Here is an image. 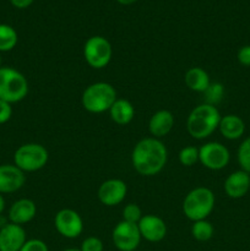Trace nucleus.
Segmentation results:
<instances>
[{
    "mask_svg": "<svg viewBox=\"0 0 250 251\" xmlns=\"http://www.w3.org/2000/svg\"><path fill=\"white\" fill-rule=\"evenodd\" d=\"M142 210L137 203H127L124 208H123V221L129 223H137L142 218Z\"/></svg>",
    "mask_w": 250,
    "mask_h": 251,
    "instance_id": "obj_26",
    "label": "nucleus"
},
{
    "mask_svg": "<svg viewBox=\"0 0 250 251\" xmlns=\"http://www.w3.org/2000/svg\"><path fill=\"white\" fill-rule=\"evenodd\" d=\"M113 56V48L110 42L103 36H92L85 42L83 58L86 63L93 69L105 68Z\"/></svg>",
    "mask_w": 250,
    "mask_h": 251,
    "instance_id": "obj_7",
    "label": "nucleus"
},
{
    "mask_svg": "<svg viewBox=\"0 0 250 251\" xmlns=\"http://www.w3.org/2000/svg\"><path fill=\"white\" fill-rule=\"evenodd\" d=\"M117 100V90L114 86L100 81V82L91 83L85 88L81 96V104L88 113L100 114V113L109 112Z\"/></svg>",
    "mask_w": 250,
    "mask_h": 251,
    "instance_id": "obj_3",
    "label": "nucleus"
},
{
    "mask_svg": "<svg viewBox=\"0 0 250 251\" xmlns=\"http://www.w3.org/2000/svg\"><path fill=\"white\" fill-rule=\"evenodd\" d=\"M12 117V107L10 103L0 100V124H5Z\"/></svg>",
    "mask_w": 250,
    "mask_h": 251,
    "instance_id": "obj_29",
    "label": "nucleus"
},
{
    "mask_svg": "<svg viewBox=\"0 0 250 251\" xmlns=\"http://www.w3.org/2000/svg\"><path fill=\"white\" fill-rule=\"evenodd\" d=\"M0 68H1V56H0Z\"/></svg>",
    "mask_w": 250,
    "mask_h": 251,
    "instance_id": "obj_35",
    "label": "nucleus"
},
{
    "mask_svg": "<svg viewBox=\"0 0 250 251\" xmlns=\"http://www.w3.org/2000/svg\"><path fill=\"white\" fill-rule=\"evenodd\" d=\"M110 119L118 125H127L135 117V108L130 100L118 98L109 109Z\"/></svg>",
    "mask_w": 250,
    "mask_h": 251,
    "instance_id": "obj_20",
    "label": "nucleus"
},
{
    "mask_svg": "<svg viewBox=\"0 0 250 251\" xmlns=\"http://www.w3.org/2000/svg\"><path fill=\"white\" fill-rule=\"evenodd\" d=\"M63 251H81L80 249H76V248H69V249H65Z\"/></svg>",
    "mask_w": 250,
    "mask_h": 251,
    "instance_id": "obj_34",
    "label": "nucleus"
},
{
    "mask_svg": "<svg viewBox=\"0 0 250 251\" xmlns=\"http://www.w3.org/2000/svg\"><path fill=\"white\" fill-rule=\"evenodd\" d=\"M249 193H250V191H249Z\"/></svg>",
    "mask_w": 250,
    "mask_h": 251,
    "instance_id": "obj_36",
    "label": "nucleus"
},
{
    "mask_svg": "<svg viewBox=\"0 0 250 251\" xmlns=\"http://www.w3.org/2000/svg\"><path fill=\"white\" fill-rule=\"evenodd\" d=\"M215 234V228L212 223L207 220H201L193 222L191 226V235L198 242H208Z\"/></svg>",
    "mask_w": 250,
    "mask_h": 251,
    "instance_id": "obj_22",
    "label": "nucleus"
},
{
    "mask_svg": "<svg viewBox=\"0 0 250 251\" xmlns=\"http://www.w3.org/2000/svg\"><path fill=\"white\" fill-rule=\"evenodd\" d=\"M178 159L181 166L193 167L199 162V149L194 146H186L179 151Z\"/></svg>",
    "mask_w": 250,
    "mask_h": 251,
    "instance_id": "obj_25",
    "label": "nucleus"
},
{
    "mask_svg": "<svg viewBox=\"0 0 250 251\" xmlns=\"http://www.w3.org/2000/svg\"><path fill=\"white\" fill-rule=\"evenodd\" d=\"M141 234L137 225L120 221L112 232V240L114 247L119 251H134L139 248Z\"/></svg>",
    "mask_w": 250,
    "mask_h": 251,
    "instance_id": "obj_9",
    "label": "nucleus"
},
{
    "mask_svg": "<svg viewBox=\"0 0 250 251\" xmlns=\"http://www.w3.org/2000/svg\"><path fill=\"white\" fill-rule=\"evenodd\" d=\"M220 110L216 105L202 103L194 108L186 119V130L193 139L203 140L210 137L221 122Z\"/></svg>",
    "mask_w": 250,
    "mask_h": 251,
    "instance_id": "obj_2",
    "label": "nucleus"
},
{
    "mask_svg": "<svg viewBox=\"0 0 250 251\" xmlns=\"http://www.w3.org/2000/svg\"><path fill=\"white\" fill-rule=\"evenodd\" d=\"M19 34L16 29L6 24H0V53L10 51L17 46Z\"/></svg>",
    "mask_w": 250,
    "mask_h": 251,
    "instance_id": "obj_21",
    "label": "nucleus"
},
{
    "mask_svg": "<svg viewBox=\"0 0 250 251\" xmlns=\"http://www.w3.org/2000/svg\"><path fill=\"white\" fill-rule=\"evenodd\" d=\"M48 159V150L36 142L21 145L14 153V164L25 173L41 171L47 166Z\"/></svg>",
    "mask_w": 250,
    "mask_h": 251,
    "instance_id": "obj_6",
    "label": "nucleus"
},
{
    "mask_svg": "<svg viewBox=\"0 0 250 251\" xmlns=\"http://www.w3.org/2000/svg\"><path fill=\"white\" fill-rule=\"evenodd\" d=\"M223 189L228 198L234 200L244 198L250 191V174L242 169L233 172L225 178Z\"/></svg>",
    "mask_w": 250,
    "mask_h": 251,
    "instance_id": "obj_15",
    "label": "nucleus"
},
{
    "mask_svg": "<svg viewBox=\"0 0 250 251\" xmlns=\"http://www.w3.org/2000/svg\"><path fill=\"white\" fill-rule=\"evenodd\" d=\"M117 1L119 2L120 5H132L136 1H139V0H117Z\"/></svg>",
    "mask_w": 250,
    "mask_h": 251,
    "instance_id": "obj_32",
    "label": "nucleus"
},
{
    "mask_svg": "<svg viewBox=\"0 0 250 251\" xmlns=\"http://www.w3.org/2000/svg\"><path fill=\"white\" fill-rule=\"evenodd\" d=\"M127 194V185L124 180L118 178L108 179L103 181L98 188V200L107 207L120 205L125 200Z\"/></svg>",
    "mask_w": 250,
    "mask_h": 251,
    "instance_id": "obj_11",
    "label": "nucleus"
},
{
    "mask_svg": "<svg viewBox=\"0 0 250 251\" xmlns=\"http://www.w3.org/2000/svg\"><path fill=\"white\" fill-rule=\"evenodd\" d=\"M142 239L150 243H159L166 238L167 225L156 215H145L137 223Z\"/></svg>",
    "mask_w": 250,
    "mask_h": 251,
    "instance_id": "obj_12",
    "label": "nucleus"
},
{
    "mask_svg": "<svg viewBox=\"0 0 250 251\" xmlns=\"http://www.w3.org/2000/svg\"><path fill=\"white\" fill-rule=\"evenodd\" d=\"M4 210H5V199L4 196H2V194H0V215L4 212Z\"/></svg>",
    "mask_w": 250,
    "mask_h": 251,
    "instance_id": "obj_33",
    "label": "nucleus"
},
{
    "mask_svg": "<svg viewBox=\"0 0 250 251\" xmlns=\"http://www.w3.org/2000/svg\"><path fill=\"white\" fill-rule=\"evenodd\" d=\"M26 183L25 172L15 164L0 166V194H11L20 190Z\"/></svg>",
    "mask_w": 250,
    "mask_h": 251,
    "instance_id": "obj_14",
    "label": "nucleus"
},
{
    "mask_svg": "<svg viewBox=\"0 0 250 251\" xmlns=\"http://www.w3.org/2000/svg\"><path fill=\"white\" fill-rule=\"evenodd\" d=\"M37 215V206L31 199H20L15 201L9 210V221L14 225L24 226L31 222Z\"/></svg>",
    "mask_w": 250,
    "mask_h": 251,
    "instance_id": "obj_17",
    "label": "nucleus"
},
{
    "mask_svg": "<svg viewBox=\"0 0 250 251\" xmlns=\"http://www.w3.org/2000/svg\"><path fill=\"white\" fill-rule=\"evenodd\" d=\"M184 81H185V85L189 90L198 93H203L211 85L207 71L203 70L202 68H199V66L189 69L184 76Z\"/></svg>",
    "mask_w": 250,
    "mask_h": 251,
    "instance_id": "obj_19",
    "label": "nucleus"
},
{
    "mask_svg": "<svg viewBox=\"0 0 250 251\" xmlns=\"http://www.w3.org/2000/svg\"><path fill=\"white\" fill-rule=\"evenodd\" d=\"M81 251H103L104 245L103 242L97 237H87L81 243Z\"/></svg>",
    "mask_w": 250,
    "mask_h": 251,
    "instance_id": "obj_27",
    "label": "nucleus"
},
{
    "mask_svg": "<svg viewBox=\"0 0 250 251\" xmlns=\"http://www.w3.org/2000/svg\"><path fill=\"white\" fill-rule=\"evenodd\" d=\"M229 161V150L221 142H206L199 149V162L210 171H221L228 166Z\"/></svg>",
    "mask_w": 250,
    "mask_h": 251,
    "instance_id": "obj_8",
    "label": "nucleus"
},
{
    "mask_svg": "<svg viewBox=\"0 0 250 251\" xmlns=\"http://www.w3.org/2000/svg\"><path fill=\"white\" fill-rule=\"evenodd\" d=\"M203 95L206 97L205 103L211 105L218 104L223 100V96H225V86L220 82H211V85L203 92Z\"/></svg>",
    "mask_w": 250,
    "mask_h": 251,
    "instance_id": "obj_24",
    "label": "nucleus"
},
{
    "mask_svg": "<svg viewBox=\"0 0 250 251\" xmlns=\"http://www.w3.org/2000/svg\"><path fill=\"white\" fill-rule=\"evenodd\" d=\"M174 124H175V119L171 110H157L149 120V131L152 137L161 140L173 130Z\"/></svg>",
    "mask_w": 250,
    "mask_h": 251,
    "instance_id": "obj_16",
    "label": "nucleus"
},
{
    "mask_svg": "<svg viewBox=\"0 0 250 251\" xmlns=\"http://www.w3.org/2000/svg\"><path fill=\"white\" fill-rule=\"evenodd\" d=\"M28 95V81L22 73L10 66L0 68V100L14 104Z\"/></svg>",
    "mask_w": 250,
    "mask_h": 251,
    "instance_id": "obj_5",
    "label": "nucleus"
},
{
    "mask_svg": "<svg viewBox=\"0 0 250 251\" xmlns=\"http://www.w3.org/2000/svg\"><path fill=\"white\" fill-rule=\"evenodd\" d=\"M237 59H238V61H239L240 65L249 68L250 66V44L243 46L242 48L238 50Z\"/></svg>",
    "mask_w": 250,
    "mask_h": 251,
    "instance_id": "obj_30",
    "label": "nucleus"
},
{
    "mask_svg": "<svg viewBox=\"0 0 250 251\" xmlns=\"http://www.w3.org/2000/svg\"><path fill=\"white\" fill-rule=\"evenodd\" d=\"M215 203L213 191L206 186H198L186 194L183 201V212L191 222L207 220L215 208Z\"/></svg>",
    "mask_w": 250,
    "mask_h": 251,
    "instance_id": "obj_4",
    "label": "nucleus"
},
{
    "mask_svg": "<svg viewBox=\"0 0 250 251\" xmlns=\"http://www.w3.org/2000/svg\"><path fill=\"white\" fill-rule=\"evenodd\" d=\"M34 0H10L11 5L16 9H27L33 4Z\"/></svg>",
    "mask_w": 250,
    "mask_h": 251,
    "instance_id": "obj_31",
    "label": "nucleus"
},
{
    "mask_svg": "<svg viewBox=\"0 0 250 251\" xmlns=\"http://www.w3.org/2000/svg\"><path fill=\"white\" fill-rule=\"evenodd\" d=\"M218 130L225 139L234 141V140H239L244 135L245 123L242 118L235 114L223 115L221 118Z\"/></svg>",
    "mask_w": 250,
    "mask_h": 251,
    "instance_id": "obj_18",
    "label": "nucleus"
},
{
    "mask_svg": "<svg viewBox=\"0 0 250 251\" xmlns=\"http://www.w3.org/2000/svg\"><path fill=\"white\" fill-rule=\"evenodd\" d=\"M55 229L66 239H75L83 232V221L80 213L71 208H63L54 217Z\"/></svg>",
    "mask_w": 250,
    "mask_h": 251,
    "instance_id": "obj_10",
    "label": "nucleus"
},
{
    "mask_svg": "<svg viewBox=\"0 0 250 251\" xmlns=\"http://www.w3.org/2000/svg\"><path fill=\"white\" fill-rule=\"evenodd\" d=\"M168 161L166 145L156 137H145L135 145L131 163L135 171L144 176H157L163 171Z\"/></svg>",
    "mask_w": 250,
    "mask_h": 251,
    "instance_id": "obj_1",
    "label": "nucleus"
},
{
    "mask_svg": "<svg viewBox=\"0 0 250 251\" xmlns=\"http://www.w3.org/2000/svg\"><path fill=\"white\" fill-rule=\"evenodd\" d=\"M20 251H49V248L43 240L28 239Z\"/></svg>",
    "mask_w": 250,
    "mask_h": 251,
    "instance_id": "obj_28",
    "label": "nucleus"
},
{
    "mask_svg": "<svg viewBox=\"0 0 250 251\" xmlns=\"http://www.w3.org/2000/svg\"><path fill=\"white\" fill-rule=\"evenodd\" d=\"M27 242L24 227L7 223L0 228V251H20Z\"/></svg>",
    "mask_w": 250,
    "mask_h": 251,
    "instance_id": "obj_13",
    "label": "nucleus"
},
{
    "mask_svg": "<svg viewBox=\"0 0 250 251\" xmlns=\"http://www.w3.org/2000/svg\"><path fill=\"white\" fill-rule=\"evenodd\" d=\"M237 159L240 169L250 174V136L243 140L238 147Z\"/></svg>",
    "mask_w": 250,
    "mask_h": 251,
    "instance_id": "obj_23",
    "label": "nucleus"
}]
</instances>
